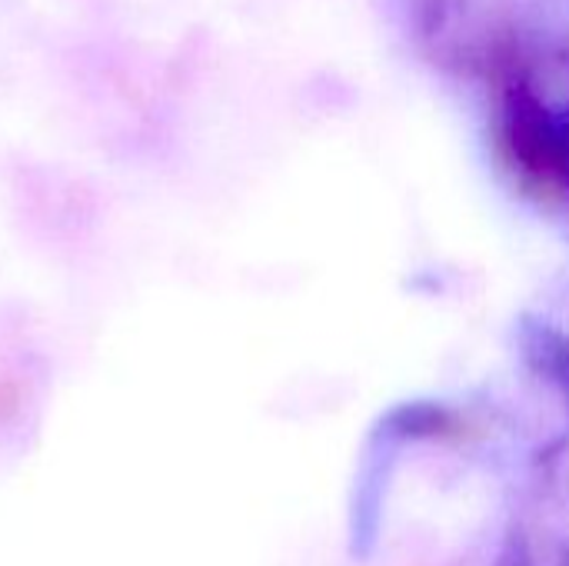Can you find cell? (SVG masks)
I'll use <instances>...</instances> for the list:
<instances>
[{"instance_id": "obj_1", "label": "cell", "mask_w": 569, "mask_h": 566, "mask_svg": "<svg viewBox=\"0 0 569 566\" xmlns=\"http://www.w3.org/2000/svg\"><path fill=\"white\" fill-rule=\"evenodd\" d=\"M503 140L513 163L543 187L557 183V140H553V110L527 87L510 83L503 93Z\"/></svg>"}, {"instance_id": "obj_2", "label": "cell", "mask_w": 569, "mask_h": 566, "mask_svg": "<svg viewBox=\"0 0 569 566\" xmlns=\"http://www.w3.org/2000/svg\"><path fill=\"white\" fill-rule=\"evenodd\" d=\"M460 434V417L437 400H403L390 407L373 437L387 447H403V444H423V440H447Z\"/></svg>"}, {"instance_id": "obj_3", "label": "cell", "mask_w": 569, "mask_h": 566, "mask_svg": "<svg viewBox=\"0 0 569 566\" xmlns=\"http://www.w3.org/2000/svg\"><path fill=\"white\" fill-rule=\"evenodd\" d=\"M517 344L523 364L553 387L569 407V334L543 317H523L517 327Z\"/></svg>"}, {"instance_id": "obj_4", "label": "cell", "mask_w": 569, "mask_h": 566, "mask_svg": "<svg viewBox=\"0 0 569 566\" xmlns=\"http://www.w3.org/2000/svg\"><path fill=\"white\" fill-rule=\"evenodd\" d=\"M553 140H557V183L569 193V107L553 110Z\"/></svg>"}, {"instance_id": "obj_5", "label": "cell", "mask_w": 569, "mask_h": 566, "mask_svg": "<svg viewBox=\"0 0 569 566\" xmlns=\"http://www.w3.org/2000/svg\"><path fill=\"white\" fill-rule=\"evenodd\" d=\"M493 566H540V564H537V554H533L530 540H527L520 530H513V534L503 540V547H500V554H497Z\"/></svg>"}]
</instances>
